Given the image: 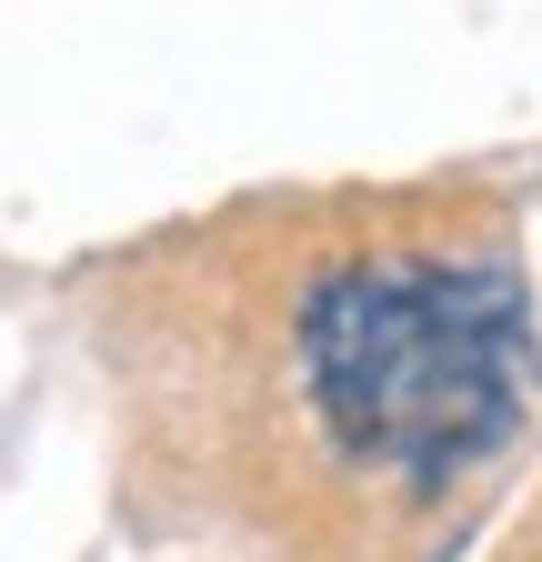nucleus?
I'll use <instances>...</instances> for the list:
<instances>
[{"mask_svg": "<svg viewBox=\"0 0 542 562\" xmlns=\"http://www.w3.org/2000/svg\"><path fill=\"white\" fill-rule=\"evenodd\" d=\"M302 382L321 432L402 492H442L512 442L532 402V322L503 261L382 251L302 302Z\"/></svg>", "mask_w": 542, "mask_h": 562, "instance_id": "1", "label": "nucleus"}]
</instances>
